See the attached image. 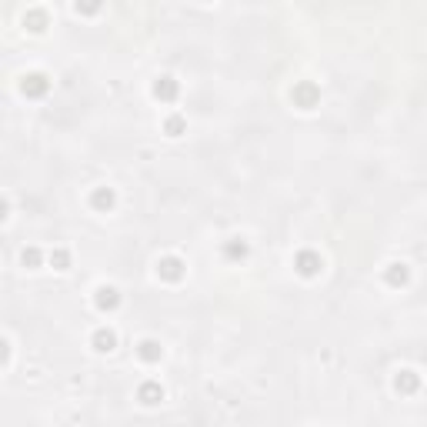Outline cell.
Listing matches in <instances>:
<instances>
[{
    "mask_svg": "<svg viewBox=\"0 0 427 427\" xmlns=\"http://www.w3.org/2000/svg\"><path fill=\"white\" fill-rule=\"evenodd\" d=\"M21 94H24L27 101H44L51 94V77L44 74V71H27L21 77Z\"/></svg>",
    "mask_w": 427,
    "mask_h": 427,
    "instance_id": "obj_1",
    "label": "cell"
},
{
    "mask_svg": "<svg viewBox=\"0 0 427 427\" xmlns=\"http://www.w3.org/2000/svg\"><path fill=\"white\" fill-rule=\"evenodd\" d=\"M157 277L164 280V284H180L184 277H187V264H184V257H177V254H164V257H157Z\"/></svg>",
    "mask_w": 427,
    "mask_h": 427,
    "instance_id": "obj_2",
    "label": "cell"
},
{
    "mask_svg": "<svg viewBox=\"0 0 427 427\" xmlns=\"http://www.w3.org/2000/svg\"><path fill=\"white\" fill-rule=\"evenodd\" d=\"M291 101H294V107H301V110H314L321 103V87L314 80H297L294 90H291Z\"/></svg>",
    "mask_w": 427,
    "mask_h": 427,
    "instance_id": "obj_3",
    "label": "cell"
},
{
    "mask_svg": "<svg viewBox=\"0 0 427 427\" xmlns=\"http://www.w3.org/2000/svg\"><path fill=\"white\" fill-rule=\"evenodd\" d=\"M294 271H297L304 280H310V277H317L324 271V257L317 251H310V247H304V251L294 254Z\"/></svg>",
    "mask_w": 427,
    "mask_h": 427,
    "instance_id": "obj_4",
    "label": "cell"
},
{
    "mask_svg": "<svg viewBox=\"0 0 427 427\" xmlns=\"http://www.w3.org/2000/svg\"><path fill=\"white\" fill-rule=\"evenodd\" d=\"M154 97L160 103H174L177 97H180V80H177L174 74H160L157 80H154Z\"/></svg>",
    "mask_w": 427,
    "mask_h": 427,
    "instance_id": "obj_5",
    "label": "cell"
},
{
    "mask_svg": "<svg viewBox=\"0 0 427 427\" xmlns=\"http://www.w3.org/2000/svg\"><path fill=\"white\" fill-rule=\"evenodd\" d=\"M121 291L114 287V284H101L97 291H94V307L101 310V314H114L117 307H121Z\"/></svg>",
    "mask_w": 427,
    "mask_h": 427,
    "instance_id": "obj_6",
    "label": "cell"
},
{
    "mask_svg": "<svg viewBox=\"0 0 427 427\" xmlns=\"http://www.w3.org/2000/svg\"><path fill=\"white\" fill-rule=\"evenodd\" d=\"M87 204H90L97 214H110V210L117 207V191H114V187H107V184H103V187H94V191H90V197H87Z\"/></svg>",
    "mask_w": 427,
    "mask_h": 427,
    "instance_id": "obj_7",
    "label": "cell"
},
{
    "mask_svg": "<svg viewBox=\"0 0 427 427\" xmlns=\"http://www.w3.org/2000/svg\"><path fill=\"white\" fill-rule=\"evenodd\" d=\"M394 391H398L401 398L417 394V391H421V374H417V371H411V367H401V371L394 374Z\"/></svg>",
    "mask_w": 427,
    "mask_h": 427,
    "instance_id": "obj_8",
    "label": "cell"
},
{
    "mask_svg": "<svg viewBox=\"0 0 427 427\" xmlns=\"http://www.w3.org/2000/svg\"><path fill=\"white\" fill-rule=\"evenodd\" d=\"M384 284H387V287H394V291L407 287V284H411V267H407L404 260L387 264V267H384Z\"/></svg>",
    "mask_w": 427,
    "mask_h": 427,
    "instance_id": "obj_9",
    "label": "cell"
},
{
    "mask_svg": "<svg viewBox=\"0 0 427 427\" xmlns=\"http://www.w3.org/2000/svg\"><path fill=\"white\" fill-rule=\"evenodd\" d=\"M90 347L97 354H114L117 351V330L114 327H97L90 334Z\"/></svg>",
    "mask_w": 427,
    "mask_h": 427,
    "instance_id": "obj_10",
    "label": "cell"
},
{
    "mask_svg": "<svg viewBox=\"0 0 427 427\" xmlns=\"http://www.w3.org/2000/svg\"><path fill=\"white\" fill-rule=\"evenodd\" d=\"M137 401L144 404V407H157V404H164V384H160V380H141V387H137Z\"/></svg>",
    "mask_w": 427,
    "mask_h": 427,
    "instance_id": "obj_11",
    "label": "cell"
},
{
    "mask_svg": "<svg viewBox=\"0 0 427 427\" xmlns=\"http://www.w3.org/2000/svg\"><path fill=\"white\" fill-rule=\"evenodd\" d=\"M137 361H141V364H160V361H164V347H160V341H154V337L137 341Z\"/></svg>",
    "mask_w": 427,
    "mask_h": 427,
    "instance_id": "obj_12",
    "label": "cell"
},
{
    "mask_svg": "<svg viewBox=\"0 0 427 427\" xmlns=\"http://www.w3.org/2000/svg\"><path fill=\"white\" fill-rule=\"evenodd\" d=\"M224 260H230V264H241V260H247L251 257V244L244 241V237H234V241H227L224 244Z\"/></svg>",
    "mask_w": 427,
    "mask_h": 427,
    "instance_id": "obj_13",
    "label": "cell"
},
{
    "mask_svg": "<svg viewBox=\"0 0 427 427\" xmlns=\"http://www.w3.org/2000/svg\"><path fill=\"white\" fill-rule=\"evenodd\" d=\"M47 21H51V17H47L44 7H30V10L24 14V27L30 30V34H44V30H47Z\"/></svg>",
    "mask_w": 427,
    "mask_h": 427,
    "instance_id": "obj_14",
    "label": "cell"
},
{
    "mask_svg": "<svg viewBox=\"0 0 427 427\" xmlns=\"http://www.w3.org/2000/svg\"><path fill=\"white\" fill-rule=\"evenodd\" d=\"M164 134H167V137H180V134H187V121H184L180 114H167V117H164Z\"/></svg>",
    "mask_w": 427,
    "mask_h": 427,
    "instance_id": "obj_15",
    "label": "cell"
},
{
    "mask_svg": "<svg viewBox=\"0 0 427 427\" xmlns=\"http://www.w3.org/2000/svg\"><path fill=\"white\" fill-rule=\"evenodd\" d=\"M47 260H51L53 271H71V251H67V247H53V251L47 254Z\"/></svg>",
    "mask_w": 427,
    "mask_h": 427,
    "instance_id": "obj_16",
    "label": "cell"
},
{
    "mask_svg": "<svg viewBox=\"0 0 427 427\" xmlns=\"http://www.w3.org/2000/svg\"><path fill=\"white\" fill-rule=\"evenodd\" d=\"M21 264H24L27 271H37V267L44 264V254H40V247H24V251H21Z\"/></svg>",
    "mask_w": 427,
    "mask_h": 427,
    "instance_id": "obj_17",
    "label": "cell"
},
{
    "mask_svg": "<svg viewBox=\"0 0 427 427\" xmlns=\"http://www.w3.org/2000/svg\"><path fill=\"white\" fill-rule=\"evenodd\" d=\"M97 10H101V3H97V0H94V3H74V14H77V17H94Z\"/></svg>",
    "mask_w": 427,
    "mask_h": 427,
    "instance_id": "obj_18",
    "label": "cell"
},
{
    "mask_svg": "<svg viewBox=\"0 0 427 427\" xmlns=\"http://www.w3.org/2000/svg\"><path fill=\"white\" fill-rule=\"evenodd\" d=\"M0 347H3V367H10V341H3Z\"/></svg>",
    "mask_w": 427,
    "mask_h": 427,
    "instance_id": "obj_19",
    "label": "cell"
}]
</instances>
